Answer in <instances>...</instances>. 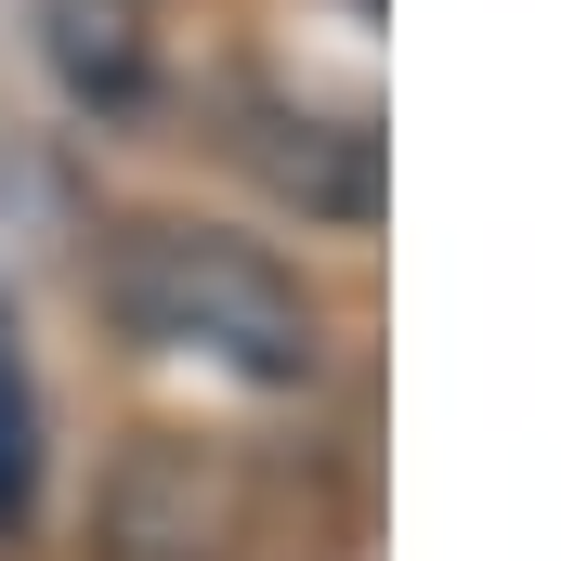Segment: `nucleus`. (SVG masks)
Listing matches in <instances>:
<instances>
[{
  "mask_svg": "<svg viewBox=\"0 0 561 561\" xmlns=\"http://www.w3.org/2000/svg\"><path fill=\"white\" fill-rule=\"evenodd\" d=\"M105 313L131 327L144 353H196L222 379H313V300L275 249L249 236H209V222H131L105 249Z\"/></svg>",
  "mask_w": 561,
  "mask_h": 561,
  "instance_id": "obj_1",
  "label": "nucleus"
},
{
  "mask_svg": "<svg viewBox=\"0 0 561 561\" xmlns=\"http://www.w3.org/2000/svg\"><path fill=\"white\" fill-rule=\"evenodd\" d=\"M249 170L300 222H379V131L313 118V105H249Z\"/></svg>",
  "mask_w": 561,
  "mask_h": 561,
  "instance_id": "obj_2",
  "label": "nucleus"
},
{
  "mask_svg": "<svg viewBox=\"0 0 561 561\" xmlns=\"http://www.w3.org/2000/svg\"><path fill=\"white\" fill-rule=\"evenodd\" d=\"M39 53L79 105H144L157 79V0H39Z\"/></svg>",
  "mask_w": 561,
  "mask_h": 561,
  "instance_id": "obj_3",
  "label": "nucleus"
},
{
  "mask_svg": "<svg viewBox=\"0 0 561 561\" xmlns=\"http://www.w3.org/2000/svg\"><path fill=\"white\" fill-rule=\"evenodd\" d=\"M39 523V392H26V340L0 313V536Z\"/></svg>",
  "mask_w": 561,
  "mask_h": 561,
  "instance_id": "obj_4",
  "label": "nucleus"
}]
</instances>
